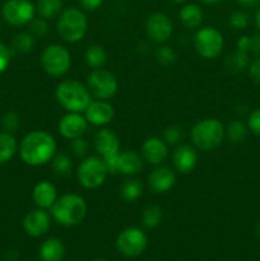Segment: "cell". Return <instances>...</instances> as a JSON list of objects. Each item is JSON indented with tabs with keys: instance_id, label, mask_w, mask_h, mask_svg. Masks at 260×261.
Instances as JSON below:
<instances>
[{
	"instance_id": "obj_1",
	"label": "cell",
	"mask_w": 260,
	"mask_h": 261,
	"mask_svg": "<svg viewBox=\"0 0 260 261\" xmlns=\"http://www.w3.org/2000/svg\"><path fill=\"white\" fill-rule=\"evenodd\" d=\"M56 142L53 135L43 130L28 133L19 144V154L30 166H42L55 157Z\"/></svg>"
},
{
	"instance_id": "obj_2",
	"label": "cell",
	"mask_w": 260,
	"mask_h": 261,
	"mask_svg": "<svg viewBox=\"0 0 260 261\" xmlns=\"http://www.w3.org/2000/svg\"><path fill=\"white\" fill-rule=\"evenodd\" d=\"M51 214L59 224L75 226L87 216V203L76 194H65L56 199L51 206Z\"/></svg>"
},
{
	"instance_id": "obj_3",
	"label": "cell",
	"mask_w": 260,
	"mask_h": 261,
	"mask_svg": "<svg viewBox=\"0 0 260 261\" xmlns=\"http://www.w3.org/2000/svg\"><path fill=\"white\" fill-rule=\"evenodd\" d=\"M58 102L68 112L86 111L92 102V94L86 86L78 81L61 82L55 92Z\"/></svg>"
},
{
	"instance_id": "obj_4",
	"label": "cell",
	"mask_w": 260,
	"mask_h": 261,
	"mask_svg": "<svg viewBox=\"0 0 260 261\" xmlns=\"http://www.w3.org/2000/svg\"><path fill=\"white\" fill-rule=\"evenodd\" d=\"M226 130L223 124L217 119H204L191 129V140L200 150H212L223 140Z\"/></svg>"
},
{
	"instance_id": "obj_5",
	"label": "cell",
	"mask_w": 260,
	"mask_h": 261,
	"mask_svg": "<svg viewBox=\"0 0 260 261\" xmlns=\"http://www.w3.org/2000/svg\"><path fill=\"white\" fill-rule=\"evenodd\" d=\"M87 17L76 8H68L59 15L56 30L59 36L66 42H78L87 32Z\"/></svg>"
},
{
	"instance_id": "obj_6",
	"label": "cell",
	"mask_w": 260,
	"mask_h": 261,
	"mask_svg": "<svg viewBox=\"0 0 260 261\" xmlns=\"http://www.w3.org/2000/svg\"><path fill=\"white\" fill-rule=\"evenodd\" d=\"M109 171L103 160L99 157H88L79 165L76 177L79 184L86 189H97L105 182Z\"/></svg>"
},
{
	"instance_id": "obj_7",
	"label": "cell",
	"mask_w": 260,
	"mask_h": 261,
	"mask_svg": "<svg viewBox=\"0 0 260 261\" xmlns=\"http://www.w3.org/2000/svg\"><path fill=\"white\" fill-rule=\"evenodd\" d=\"M71 58L69 51L61 45H50L41 55L42 69L51 76H61L69 70Z\"/></svg>"
},
{
	"instance_id": "obj_8",
	"label": "cell",
	"mask_w": 260,
	"mask_h": 261,
	"mask_svg": "<svg viewBox=\"0 0 260 261\" xmlns=\"http://www.w3.org/2000/svg\"><path fill=\"white\" fill-rule=\"evenodd\" d=\"M223 36L213 27H204L196 32L194 47L204 59H216L223 50Z\"/></svg>"
},
{
	"instance_id": "obj_9",
	"label": "cell",
	"mask_w": 260,
	"mask_h": 261,
	"mask_svg": "<svg viewBox=\"0 0 260 261\" xmlns=\"http://www.w3.org/2000/svg\"><path fill=\"white\" fill-rule=\"evenodd\" d=\"M87 88L97 99H109L117 92V79L112 73L105 69H93L87 79Z\"/></svg>"
},
{
	"instance_id": "obj_10",
	"label": "cell",
	"mask_w": 260,
	"mask_h": 261,
	"mask_svg": "<svg viewBox=\"0 0 260 261\" xmlns=\"http://www.w3.org/2000/svg\"><path fill=\"white\" fill-rule=\"evenodd\" d=\"M36 8L30 0H7L2 8L3 18L9 24L20 27L32 22Z\"/></svg>"
},
{
	"instance_id": "obj_11",
	"label": "cell",
	"mask_w": 260,
	"mask_h": 261,
	"mask_svg": "<svg viewBox=\"0 0 260 261\" xmlns=\"http://www.w3.org/2000/svg\"><path fill=\"white\" fill-rule=\"evenodd\" d=\"M116 246L117 250L125 256H138L147 247V236L140 228L129 227L119 234L116 240Z\"/></svg>"
},
{
	"instance_id": "obj_12",
	"label": "cell",
	"mask_w": 260,
	"mask_h": 261,
	"mask_svg": "<svg viewBox=\"0 0 260 261\" xmlns=\"http://www.w3.org/2000/svg\"><path fill=\"white\" fill-rule=\"evenodd\" d=\"M147 35L153 42L165 43L170 40L173 31L172 20L165 13H153L145 23Z\"/></svg>"
},
{
	"instance_id": "obj_13",
	"label": "cell",
	"mask_w": 260,
	"mask_h": 261,
	"mask_svg": "<svg viewBox=\"0 0 260 261\" xmlns=\"http://www.w3.org/2000/svg\"><path fill=\"white\" fill-rule=\"evenodd\" d=\"M88 121L79 112H68L59 121V132L69 140L81 138L86 133Z\"/></svg>"
},
{
	"instance_id": "obj_14",
	"label": "cell",
	"mask_w": 260,
	"mask_h": 261,
	"mask_svg": "<svg viewBox=\"0 0 260 261\" xmlns=\"http://www.w3.org/2000/svg\"><path fill=\"white\" fill-rule=\"evenodd\" d=\"M84 112H86L87 121L96 126H103V125L110 124L115 116L112 105H110L105 99L92 101Z\"/></svg>"
},
{
	"instance_id": "obj_15",
	"label": "cell",
	"mask_w": 260,
	"mask_h": 261,
	"mask_svg": "<svg viewBox=\"0 0 260 261\" xmlns=\"http://www.w3.org/2000/svg\"><path fill=\"white\" fill-rule=\"evenodd\" d=\"M50 216L45 209H35L23 219V228L30 236L41 237L50 228Z\"/></svg>"
},
{
	"instance_id": "obj_16",
	"label": "cell",
	"mask_w": 260,
	"mask_h": 261,
	"mask_svg": "<svg viewBox=\"0 0 260 261\" xmlns=\"http://www.w3.org/2000/svg\"><path fill=\"white\" fill-rule=\"evenodd\" d=\"M143 158L150 165H161L165 162L168 155V147L167 143L162 140L161 138L150 137L143 143L142 147Z\"/></svg>"
},
{
	"instance_id": "obj_17",
	"label": "cell",
	"mask_w": 260,
	"mask_h": 261,
	"mask_svg": "<svg viewBox=\"0 0 260 261\" xmlns=\"http://www.w3.org/2000/svg\"><path fill=\"white\" fill-rule=\"evenodd\" d=\"M94 148L101 158L119 154L120 139L112 130L102 129L94 137Z\"/></svg>"
},
{
	"instance_id": "obj_18",
	"label": "cell",
	"mask_w": 260,
	"mask_h": 261,
	"mask_svg": "<svg viewBox=\"0 0 260 261\" xmlns=\"http://www.w3.org/2000/svg\"><path fill=\"white\" fill-rule=\"evenodd\" d=\"M176 176L168 167H158L148 176V186L155 194H163L175 185Z\"/></svg>"
},
{
	"instance_id": "obj_19",
	"label": "cell",
	"mask_w": 260,
	"mask_h": 261,
	"mask_svg": "<svg viewBox=\"0 0 260 261\" xmlns=\"http://www.w3.org/2000/svg\"><path fill=\"white\" fill-rule=\"evenodd\" d=\"M173 166L181 173H189L198 163V153L191 145H181L173 153Z\"/></svg>"
},
{
	"instance_id": "obj_20",
	"label": "cell",
	"mask_w": 260,
	"mask_h": 261,
	"mask_svg": "<svg viewBox=\"0 0 260 261\" xmlns=\"http://www.w3.org/2000/svg\"><path fill=\"white\" fill-rule=\"evenodd\" d=\"M33 201L41 209H48L58 199L56 188L48 181H41L33 189Z\"/></svg>"
},
{
	"instance_id": "obj_21",
	"label": "cell",
	"mask_w": 260,
	"mask_h": 261,
	"mask_svg": "<svg viewBox=\"0 0 260 261\" xmlns=\"http://www.w3.org/2000/svg\"><path fill=\"white\" fill-rule=\"evenodd\" d=\"M143 168V158L133 150L122 152L117 158V172L122 175H137Z\"/></svg>"
},
{
	"instance_id": "obj_22",
	"label": "cell",
	"mask_w": 260,
	"mask_h": 261,
	"mask_svg": "<svg viewBox=\"0 0 260 261\" xmlns=\"http://www.w3.org/2000/svg\"><path fill=\"white\" fill-rule=\"evenodd\" d=\"M180 22L188 30H195L203 22V12L196 4H186L180 10Z\"/></svg>"
},
{
	"instance_id": "obj_23",
	"label": "cell",
	"mask_w": 260,
	"mask_h": 261,
	"mask_svg": "<svg viewBox=\"0 0 260 261\" xmlns=\"http://www.w3.org/2000/svg\"><path fill=\"white\" fill-rule=\"evenodd\" d=\"M64 245L58 239H48L40 249V257L42 261H61L64 257Z\"/></svg>"
},
{
	"instance_id": "obj_24",
	"label": "cell",
	"mask_w": 260,
	"mask_h": 261,
	"mask_svg": "<svg viewBox=\"0 0 260 261\" xmlns=\"http://www.w3.org/2000/svg\"><path fill=\"white\" fill-rule=\"evenodd\" d=\"M17 152V142L10 133H0V165L12 160Z\"/></svg>"
},
{
	"instance_id": "obj_25",
	"label": "cell",
	"mask_w": 260,
	"mask_h": 261,
	"mask_svg": "<svg viewBox=\"0 0 260 261\" xmlns=\"http://www.w3.org/2000/svg\"><path fill=\"white\" fill-rule=\"evenodd\" d=\"M84 59H86L87 65H89L93 69H98L105 65L107 55L103 47H101L98 45H93L87 48L86 54H84Z\"/></svg>"
},
{
	"instance_id": "obj_26",
	"label": "cell",
	"mask_w": 260,
	"mask_h": 261,
	"mask_svg": "<svg viewBox=\"0 0 260 261\" xmlns=\"http://www.w3.org/2000/svg\"><path fill=\"white\" fill-rule=\"evenodd\" d=\"M63 8V0H38L37 12L45 19L56 17Z\"/></svg>"
},
{
	"instance_id": "obj_27",
	"label": "cell",
	"mask_w": 260,
	"mask_h": 261,
	"mask_svg": "<svg viewBox=\"0 0 260 261\" xmlns=\"http://www.w3.org/2000/svg\"><path fill=\"white\" fill-rule=\"evenodd\" d=\"M247 65H249V56H247V54L241 53V51H236V53L231 54L224 61L226 69H228L232 73H240L244 69H246Z\"/></svg>"
},
{
	"instance_id": "obj_28",
	"label": "cell",
	"mask_w": 260,
	"mask_h": 261,
	"mask_svg": "<svg viewBox=\"0 0 260 261\" xmlns=\"http://www.w3.org/2000/svg\"><path fill=\"white\" fill-rule=\"evenodd\" d=\"M14 51L19 54H27L32 51L33 46H35V37L32 33L28 32H19L18 35L14 36L12 42Z\"/></svg>"
},
{
	"instance_id": "obj_29",
	"label": "cell",
	"mask_w": 260,
	"mask_h": 261,
	"mask_svg": "<svg viewBox=\"0 0 260 261\" xmlns=\"http://www.w3.org/2000/svg\"><path fill=\"white\" fill-rule=\"evenodd\" d=\"M143 194V184L139 180L125 181L121 186V198L126 201H135Z\"/></svg>"
},
{
	"instance_id": "obj_30",
	"label": "cell",
	"mask_w": 260,
	"mask_h": 261,
	"mask_svg": "<svg viewBox=\"0 0 260 261\" xmlns=\"http://www.w3.org/2000/svg\"><path fill=\"white\" fill-rule=\"evenodd\" d=\"M162 221V211L157 205H149L143 212V224L147 228H154Z\"/></svg>"
},
{
	"instance_id": "obj_31",
	"label": "cell",
	"mask_w": 260,
	"mask_h": 261,
	"mask_svg": "<svg viewBox=\"0 0 260 261\" xmlns=\"http://www.w3.org/2000/svg\"><path fill=\"white\" fill-rule=\"evenodd\" d=\"M247 129L246 125L241 121H233L229 124L228 129H227V138L231 140L232 143H241L246 138Z\"/></svg>"
},
{
	"instance_id": "obj_32",
	"label": "cell",
	"mask_w": 260,
	"mask_h": 261,
	"mask_svg": "<svg viewBox=\"0 0 260 261\" xmlns=\"http://www.w3.org/2000/svg\"><path fill=\"white\" fill-rule=\"evenodd\" d=\"M53 168L56 175H68L71 171V161L68 155L59 154L53 158Z\"/></svg>"
},
{
	"instance_id": "obj_33",
	"label": "cell",
	"mask_w": 260,
	"mask_h": 261,
	"mask_svg": "<svg viewBox=\"0 0 260 261\" xmlns=\"http://www.w3.org/2000/svg\"><path fill=\"white\" fill-rule=\"evenodd\" d=\"M155 59L162 65H171L176 60V53L168 46H162L155 51Z\"/></svg>"
},
{
	"instance_id": "obj_34",
	"label": "cell",
	"mask_w": 260,
	"mask_h": 261,
	"mask_svg": "<svg viewBox=\"0 0 260 261\" xmlns=\"http://www.w3.org/2000/svg\"><path fill=\"white\" fill-rule=\"evenodd\" d=\"M249 24V15L244 10H237L229 15V25L235 30H242Z\"/></svg>"
},
{
	"instance_id": "obj_35",
	"label": "cell",
	"mask_w": 260,
	"mask_h": 261,
	"mask_svg": "<svg viewBox=\"0 0 260 261\" xmlns=\"http://www.w3.org/2000/svg\"><path fill=\"white\" fill-rule=\"evenodd\" d=\"M181 138H183V129L176 126V125L166 127L165 132H163V139H165L166 143H168L171 145L180 142Z\"/></svg>"
},
{
	"instance_id": "obj_36",
	"label": "cell",
	"mask_w": 260,
	"mask_h": 261,
	"mask_svg": "<svg viewBox=\"0 0 260 261\" xmlns=\"http://www.w3.org/2000/svg\"><path fill=\"white\" fill-rule=\"evenodd\" d=\"M31 31H32L33 35L38 36V37L45 36L48 32V25L45 18H33L32 22H31Z\"/></svg>"
},
{
	"instance_id": "obj_37",
	"label": "cell",
	"mask_w": 260,
	"mask_h": 261,
	"mask_svg": "<svg viewBox=\"0 0 260 261\" xmlns=\"http://www.w3.org/2000/svg\"><path fill=\"white\" fill-rule=\"evenodd\" d=\"M2 125L7 133L14 132L18 127V125H19V117H18V115L14 114V112H9V114H7L3 117Z\"/></svg>"
},
{
	"instance_id": "obj_38",
	"label": "cell",
	"mask_w": 260,
	"mask_h": 261,
	"mask_svg": "<svg viewBox=\"0 0 260 261\" xmlns=\"http://www.w3.org/2000/svg\"><path fill=\"white\" fill-rule=\"evenodd\" d=\"M247 124H249V129L251 130L254 134L259 135L260 137V109L254 110V111L250 114Z\"/></svg>"
},
{
	"instance_id": "obj_39",
	"label": "cell",
	"mask_w": 260,
	"mask_h": 261,
	"mask_svg": "<svg viewBox=\"0 0 260 261\" xmlns=\"http://www.w3.org/2000/svg\"><path fill=\"white\" fill-rule=\"evenodd\" d=\"M10 64V51L4 43L0 42V73L5 71Z\"/></svg>"
},
{
	"instance_id": "obj_40",
	"label": "cell",
	"mask_w": 260,
	"mask_h": 261,
	"mask_svg": "<svg viewBox=\"0 0 260 261\" xmlns=\"http://www.w3.org/2000/svg\"><path fill=\"white\" fill-rule=\"evenodd\" d=\"M87 145L88 144L83 138H76V139H73V143H71V150L76 157H82V155L86 154Z\"/></svg>"
},
{
	"instance_id": "obj_41",
	"label": "cell",
	"mask_w": 260,
	"mask_h": 261,
	"mask_svg": "<svg viewBox=\"0 0 260 261\" xmlns=\"http://www.w3.org/2000/svg\"><path fill=\"white\" fill-rule=\"evenodd\" d=\"M251 37H249V36H242L237 41V51H241V53H250L251 51Z\"/></svg>"
},
{
	"instance_id": "obj_42",
	"label": "cell",
	"mask_w": 260,
	"mask_h": 261,
	"mask_svg": "<svg viewBox=\"0 0 260 261\" xmlns=\"http://www.w3.org/2000/svg\"><path fill=\"white\" fill-rule=\"evenodd\" d=\"M249 73L252 81H254L255 83L260 84V58L256 59V60H254L251 64H250Z\"/></svg>"
},
{
	"instance_id": "obj_43",
	"label": "cell",
	"mask_w": 260,
	"mask_h": 261,
	"mask_svg": "<svg viewBox=\"0 0 260 261\" xmlns=\"http://www.w3.org/2000/svg\"><path fill=\"white\" fill-rule=\"evenodd\" d=\"M81 2V5L86 10H96L97 8H99L103 3V0H79Z\"/></svg>"
},
{
	"instance_id": "obj_44",
	"label": "cell",
	"mask_w": 260,
	"mask_h": 261,
	"mask_svg": "<svg viewBox=\"0 0 260 261\" xmlns=\"http://www.w3.org/2000/svg\"><path fill=\"white\" fill-rule=\"evenodd\" d=\"M251 42H252V46H251L252 53L260 55V35H255L254 37H251Z\"/></svg>"
},
{
	"instance_id": "obj_45",
	"label": "cell",
	"mask_w": 260,
	"mask_h": 261,
	"mask_svg": "<svg viewBox=\"0 0 260 261\" xmlns=\"http://www.w3.org/2000/svg\"><path fill=\"white\" fill-rule=\"evenodd\" d=\"M237 3L244 8H255L260 5V0H237Z\"/></svg>"
},
{
	"instance_id": "obj_46",
	"label": "cell",
	"mask_w": 260,
	"mask_h": 261,
	"mask_svg": "<svg viewBox=\"0 0 260 261\" xmlns=\"http://www.w3.org/2000/svg\"><path fill=\"white\" fill-rule=\"evenodd\" d=\"M200 2H203L204 4H208V5H216V4H219V3H222L223 0H200Z\"/></svg>"
},
{
	"instance_id": "obj_47",
	"label": "cell",
	"mask_w": 260,
	"mask_h": 261,
	"mask_svg": "<svg viewBox=\"0 0 260 261\" xmlns=\"http://www.w3.org/2000/svg\"><path fill=\"white\" fill-rule=\"evenodd\" d=\"M255 23H256V27L260 30V8L257 9L256 14H255Z\"/></svg>"
},
{
	"instance_id": "obj_48",
	"label": "cell",
	"mask_w": 260,
	"mask_h": 261,
	"mask_svg": "<svg viewBox=\"0 0 260 261\" xmlns=\"http://www.w3.org/2000/svg\"><path fill=\"white\" fill-rule=\"evenodd\" d=\"M256 234L260 237V222L257 223V226H256Z\"/></svg>"
},
{
	"instance_id": "obj_49",
	"label": "cell",
	"mask_w": 260,
	"mask_h": 261,
	"mask_svg": "<svg viewBox=\"0 0 260 261\" xmlns=\"http://www.w3.org/2000/svg\"><path fill=\"white\" fill-rule=\"evenodd\" d=\"M171 2H173V3H185V2H188V0H171Z\"/></svg>"
},
{
	"instance_id": "obj_50",
	"label": "cell",
	"mask_w": 260,
	"mask_h": 261,
	"mask_svg": "<svg viewBox=\"0 0 260 261\" xmlns=\"http://www.w3.org/2000/svg\"><path fill=\"white\" fill-rule=\"evenodd\" d=\"M94 261H105V260H94Z\"/></svg>"
}]
</instances>
